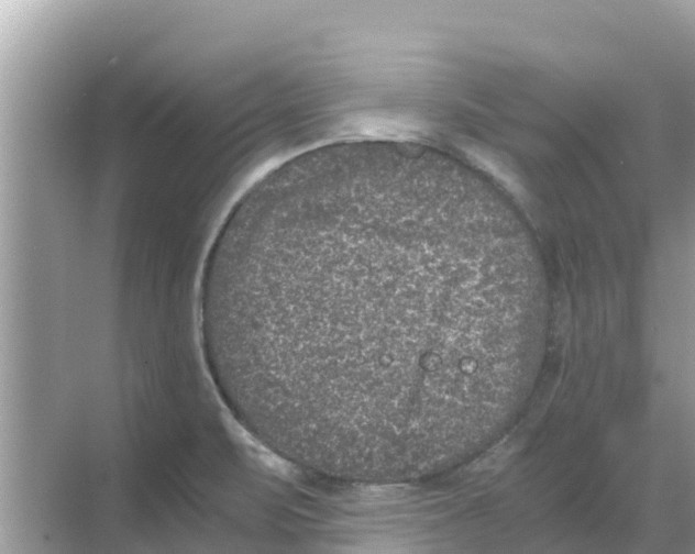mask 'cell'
Returning a JSON list of instances; mask_svg holds the SVG:
<instances>
[{
	"label": "cell",
	"instance_id": "6da1fadb",
	"mask_svg": "<svg viewBox=\"0 0 695 554\" xmlns=\"http://www.w3.org/2000/svg\"><path fill=\"white\" fill-rule=\"evenodd\" d=\"M232 376L278 455L405 483L474 453L519 348L512 258L429 163L365 158L295 177L245 213L224 281Z\"/></svg>",
	"mask_w": 695,
	"mask_h": 554
}]
</instances>
